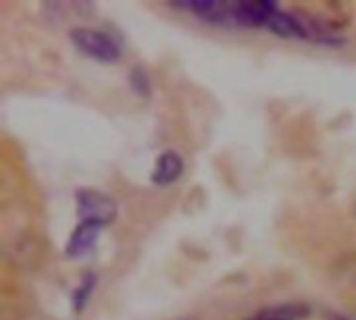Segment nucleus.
<instances>
[{"label":"nucleus","mask_w":356,"mask_h":320,"mask_svg":"<svg viewBox=\"0 0 356 320\" xmlns=\"http://www.w3.org/2000/svg\"><path fill=\"white\" fill-rule=\"evenodd\" d=\"M271 33L284 40H305L321 46H342L344 37L332 31L323 21L317 17L307 15L305 10H277L267 25Z\"/></svg>","instance_id":"f257e3e1"},{"label":"nucleus","mask_w":356,"mask_h":320,"mask_svg":"<svg viewBox=\"0 0 356 320\" xmlns=\"http://www.w3.org/2000/svg\"><path fill=\"white\" fill-rule=\"evenodd\" d=\"M69 42L73 44V48L77 52H81L83 56H88L96 62H102V65H115L123 58L121 40L106 29L83 27V25L71 27Z\"/></svg>","instance_id":"f03ea898"},{"label":"nucleus","mask_w":356,"mask_h":320,"mask_svg":"<svg viewBox=\"0 0 356 320\" xmlns=\"http://www.w3.org/2000/svg\"><path fill=\"white\" fill-rule=\"evenodd\" d=\"M75 214L77 223H92L104 229L115 223L119 206L113 196L94 187H81L75 192Z\"/></svg>","instance_id":"7ed1b4c3"},{"label":"nucleus","mask_w":356,"mask_h":320,"mask_svg":"<svg viewBox=\"0 0 356 320\" xmlns=\"http://www.w3.org/2000/svg\"><path fill=\"white\" fill-rule=\"evenodd\" d=\"M173 8L186 10L202 23L217 25V27H236L234 19V2L227 0H175L171 2Z\"/></svg>","instance_id":"20e7f679"},{"label":"nucleus","mask_w":356,"mask_h":320,"mask_svg":"<svg viewBox=\"0 0 356 320\" xmlns=\"http://www.w3.org/2000/svg\"><path fill=\"white\" fill-rule=\"evenodd\" d=\"M277 10L275 0H238L234 2L236 27H267Z\"/></svg>","instance_id":"39448f33"},{"label":"nucleus","mask_w":356,"mask_h":320,"mask_svg":"<svg viewBox=\"0 0 356 320\" xmlns=\"http://www.w3.org/2000/svg\"><path fill=\"white\" fill-rule=\"evenodd\" d=\"M100 233H102V227L100 225L77 223L75 229L71 231L67 244H65V256L69 260H79V258L88 256L96 248Z\"/></svg>","instance_id":"423d86ee"},{"label":"nucleus","mask_w":356,"mask_h":320,"mask_svg":"<svg viewBox=\"0 0 356 320\" xmlns=\"http://www.w3.org/2000/svg\"><path fill=\"white\" fill-rule=\"evenodd\" d=\"M181 175H184V158L175 150H165L154 160L150 181L156 187H171L181 179Z\"/></svg>","instance_id":"0eeeda50"},{"label":"nucleus","mask_w":356,"mask_h":320,"mask_svg":"<svg viewBox=\"0 0 356 320\" xmlns=\"http://www.w3.org/2000/svg\"><path fill=\"white\" fill-rule=\"evenodd\" d=\"M311 317V306L302 302H288L277 306H267L246 320H307Z\"/></svg>","instance_id":"6e6552de"},{"label":"nucleus","mask_w":356,"mask_h":320,"mask_svg":"<svg viewBox=\"0 0 356 320\" xmlns=\"http://www.w3.org/2000/svg\"><path fill=\"white\" fill-rule=\"evenodd\" d=\"M96 285H98V277H96L94 273H86V275L81 277L79 285L73 289L71 302H73V310H75L77 314L83 312V310L88 308V304H90V300H92V296H94V292H96Z\"/></svg>","instance_id":"1a4fd4ad"},{"label":"nucleus","mask_w":356,"mask_h":320,"mask_svg":"<svg viewBox=\"0 0 356 320\" xmlns=\"http://www.w3.org/2000/svg\"><path fill=\"white\" fill-rule=\"evenodd\" d=\"M127 81H129V87L136 96L140 98H148L152 94V81H150V75L148 71L142 67V65H136L129 69L127 73Z\"/></svg>","instance_id":"9d476101"},{"label":"nucleus","mask_w":356,"mask_h":320,"mask_svg":"<svg viewBox=\"0 0 356 320\" xmlns=\"http://www.w3.org/2000/svg\"><path fill=\"white\" fill-rule=\"evenodd\" d=\"M330 320H353V319H348V317H344V314H334Z\"/></svg>","instance_id":"9b49d317"},{"label":"nucleus","mask_w":356,"mask_h":320,"mask_svg":"<svg viewBox=\"0 0 356 320\" xmlns=\"http://www.w3.org/2000/svg\"><path fill=\"white\" fill-rule=\"evenodd\" d=\"M179 320H190V319H179Z\"/></svg>","instance_id":"f8f14e48"}]
</instances>
